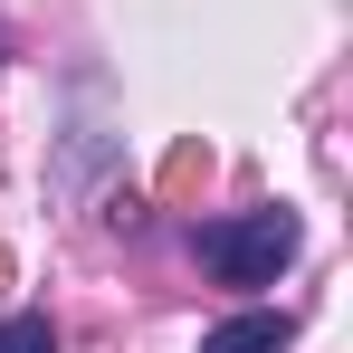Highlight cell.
Instances as JSON below:
<instances>
[{
  "instance_id": "cell-1",
  "label": "cell",
  "mask_w": 353,
  "mask_h": 353,
  "mask_svg": "<svg viewBox=\"0 0 353 353\" xmlns=\"http://www.w3.org/2000/svg\"><path fill=\"white\" fill-rule=\"evenodd\" d=\"M296 210H239V220H201L191 258L220 277V287H277V268L296 258Z\"/></svg>"
},
{
  "instance_id": "cell-2",
  "label": "cell",
  "mask_w": 353,
  "mask_h": 353,
  "mask_svg": "<svg viewBox=\"0 0 353 353\" xmlns=\"http://www.w3.org/2000/svg\"><path fill=\"white\" fill-rule=\"evenodd\" d=\"M287 344H296L287 315H230V325L201 334V353H287Z\"/></svg>"
},
{
  "instance_id": "cell-3",
  "label": "cell",
  "mask_w": 353,
  "mask_h": 353,
  "mask_svg": "<svg viewBox=\"0 0 353 353\" xmlns=\"http://www.w3.org/2000/svg\"><path fill=\"white\" fill-rule=\"evenodd\" d=\"M0 353H58L48 315H10V325H0Z\"/></svg>"
},
{
  "instance_id": "cell-4",
  "label": "cell",
  "mask_w": 353,
  "mask_h": 353,
  "mask_svg": "<svg viewBox=\"0 0 353 353\" xmlns=\"http://www.w3.org/2000/svg\"><path fill=\"white\" fill-rule=\"evenodd\" d=\"M0 277H10V258H0Z\"/></svg>"
},
{
  "instance_id": "cell-5",
  "label": "cell",
  "mask_w": 353,
  "mask_h": 353,
  "mask_svg": "<svg viewBox=\"0 0 353 353\" xmlns=\"http://www.w3.org/2000/svg\"><path fill=\"white\" fill-rule=\"evenodd\" d=\"M0 58H10V39H0Z\"/></svg>"
}]
</instances>
